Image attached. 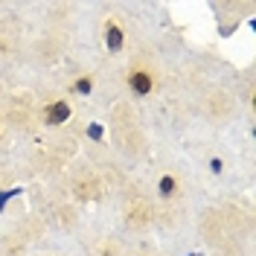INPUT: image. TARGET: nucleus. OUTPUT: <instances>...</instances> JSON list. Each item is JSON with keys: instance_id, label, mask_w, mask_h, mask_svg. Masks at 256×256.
<instances>
[{"instance_id": "6", "label": "nucleus", "mask_w": 256, "mask_h": 256, "mask_svg": "<svg viewBox=\"0 0 256 256\" xmlns=\"http://www.w3.org/2000/svg\"><path fill=\"white\" fill-rule=\"evenodd\" d=\"M73 90H76L79 96H88L90 90H94V79H90V76H82V79H76Z\"/></svg>"}, {"instance_id": "7", "label": "nucleus", "mask_w": 256, "mask_h": 256, "mask_svg": "<svg viewBox=\"0 0 256 256\" xmlns=\"http://www.w3.org/2000/svg\"><path fill=\"white\" fill-rule=\"evenodd\" d=\"M88 137H90V140H102V126H99V122H90V126H88Z\"/></svg>"}, {"instance_id": "8", "label": "nucleus", "mask_w": 256, "mask_h": 256, "mask_svg": "<svg viewBox=\"0 0 256 256\" xmlns=\"http://www.w3.org/2000/svg\"><path fill=\"white\" fill-rule=\"evenodd\" d=\"M15 195H20V190H9V192H0V210L6 207V204H9V201L15 198Z\"/></svg>"}, {"instance_id": "5", "label": "nucleus", "mask_w": 256, "mask_h": 256, "mask_svg": "<svg viewBox=\"0 0 256 256\" xmlns=\"http://www.w3.org/2000/svg\"><path fill=\"white\" fill-rule=\"evenodd\" d=\"M158 192L163 195V198H172V195L178 192V178L175 175H163L158 180Z\"/></svg>"}, {"instance_id": "2", "label": "nucleus", "mask_w": 256, "mask_h": 256, "mask_svg": "<svg viewBox=\"0 0 256 256\" xmlns=\"http://www.w3.org/2000/svg\"><path fill=\"white\" fill-rule=\"evenodd\" d=\"M105 47H108V52H120L126 47V32L116 20H108V26H105Z\"/></svg>"}, {"instance_id": "3", "label": "nucleus", "mask_w": 256, "mask_h": 256, "mask_svg": "<svg viewBox=\"0 0 256 256\" xmlns=\"http://www.w3.org/2000/svg\"><path fill=\"white\" fill-rule=\"evenodd\" d=\"M70 105L67 102H52V105H47V111H44V122L47 126H62V122H67L70 120Z\"/></svg>"}, {"instance_id": "9", "label": "nucleus", "mask_w": 256, "mask_h": 256, "mask_svg": "<svg viewBox=\"0 0 256 256\" xmlns=\"http://www.w3.org/2000/svg\"><path fill=\"white\" fill-rule=\"evenodd\" d=\"M222 169H224V163H222L218 158L210 160V172H212V175H222Z\"/></svg>"}, {"instance_id": "4", "label": "nucleus", "mask_w": 256, "mask_h": 256, "mask_svg": "<svg viewBox=\"0 0 256 256\" xmlns=\"http://www.w3.org/2000/svg\"><path fill=\"white\" fill-rule=\"evenodd\" d=\"M148 218H152V204L148 201H137V204L128 207V222L131 224H146Z\"/></svg>"}, {"instance_id": "1", "label": "nucleus", "mask_w": 256, "mask_h": 256, "mask_svg": "<svg viewBox=\"0 0 256 256\" xmlns=\"http://www.w3.org/2000/svg\"><path fill=\"white\" fill-rule=\"evenodd\" d=\"M128 88H131V94H137V96H148L154 90V79L146 70H131L128 73Z\"/></svg>"}]
</instances>
